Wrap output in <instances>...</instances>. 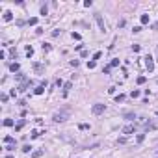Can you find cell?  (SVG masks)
<instances>
[{
    "mask_svg": "<svg viewBox=\"0 0 158 158\" xmlns=\"http://www.w3.org/2000/svg\"><path fill=\"white\" fill-rule=\"evenodd\" d=\"M67 113H69V110H65V112H60V113H54V117H52V119H54L56 123H62V121L67 119Z\"/></svg>",
    "mask_w": 158,
    "mask_h": 158,
    "instance_id": "obj_1",
    "label": "cell"
},
{
    "mask_svg": "<svg viewBox=\"0 0 158 158\" xmlns=\"http://www.w3.org/2000/svg\"><path fill=\"white\" fill-rule=\"evenodd\" d=\"M104 110H106V106H104V104H99V102H97V104H93V108H91V112L95 113V115H99V113H102Z\"/></svg>",
    "mask_w": 158,
    "mask_h": 158,
    "instance_id": "obj_2",
    "label": "cell"
},
{
    "mask_svg": "<svg viewBox=\"0 0 158 158\" xmlns=\"http://www.w3.org/2000/svg\"><path fill=\"white\" fill-rule=\"evenodd\" d=\"M95 21H97V24H99V28L104 32V30H106V24H104L102 17H100V13H95Z\"/></svg>",
    "mask_w": 158,
    "mask_h": 158,
    "instance_id": "obj_3",
    "label": "cell"
},
{
    "mask_svg": "<svg viewBox=\"0 0 158 158\" xmlns=\"http://www.w3.org/2000/svg\"><path fill=\"white\" fill-rule=\"evenodd\" d=\"M143 60H145V67L149 69V71H153V69H154V62H153V58H151V56H145Z\"/></svg>",
    "mask_w": 158,
    "mask_h": 158,
    "instance_id": "obj_4",
    "label": "cell"
},
{
    "mask_svg": "<svg viewBox=\"0 0 158 158\" xmlns=\"http://www.w3.org/2000/svg\"><path fill=\"white\" fill-rule=\"evenodd\" d=\"M134 132V125H126L123 126V134H132Z\"/></svg>",
    "mask_w": 158,
    "mask_h": 158,
    "instance_id": "obj_5",
    "label": "cell"
},
{
    "mask_svg": "<svg viewBox=\"0 0 158 158\" xmlns=\"http://www.w3.org/2000/svg\"><path fill=\"white\" fill-rule=\"evenodd\" d=\"M4 21H6V22L13 21V13H11V11H6V13H4Z\"/></svg>",
    "mask_w": 158,
    "mask_h": 158,
    "instance_id": "obj_6",
    "label": "cell"
},
{
    "mask_svg": "<svg viewBox=\"0 0 158 158\" xmlns=\"http://www.w3.org/2000/svg\"><path fill=\"white\" fill-rule=\"evenodd\" d=\"M43 91H45V86H39V87H35V95H43Z\"/></svg>",
    "mask_w": 158,
    "mask_h": 158,
    "instance_id": "obj_7",
    "label": "cell"
},
{
    "mask_svg": "<svg viewBox=\"0 0 158 158\" xmlns=\"http://www.w3.org/2000/svg\"><path fill=\"white\" fill-rule=\"evenodd\" d=\"M140 21H142V24H149V15H142Z\"/></svg>",
    "mask_w": 158,
    "mask_h": 158,
    "instance_id": "obj_8",
    "label": "cell"
},
{
    "mask_svg": "<svg viewBox=\"0 0 158 158\" xmlns=\"http://www.w3.org/2000/svg\"><path fill=\"white\" fill-rule=\"evenodd\" d=\"M33 69H35L37 73H43V65L41 63H33Z\"/></svg>",
    "mask_w": 158,
    "mask_h": 158,
    "instance_id": "obj_9",
    "label": "cell"
},
{
    "mask_svg": "<svg viewBox=\"0 0 158 158\" xmlns=\"http://www.w3.org/2000/svg\"><path fill=\"white\" fill-rule=\"evenodd\" d=\"M39 156H43V151H33L32 153V158H39Z\"/></svg>",
    "mask_w": 158,
    "mask_h": 158,
    "instance_id": "obj_10",
    "label": "cell"
},
{
    "mask_svg": "<svg viewBox=\"0 0 158 158\" xmlns=\"http://www.w3.org/2000/svg\"><path fill=\"white\" fill-rule=\"evenodd\" d=\"M78 128H80V130H89V125H87V123H80Z\"/></svg>",
    "mask_w": 158,
    "mask_h": 158,
    "instance_id": "obj_11",
    "label": "cell"
},
{
    "mask_svg": "<svg viewBox=\"0 0 158 158\" xmlns=\"http://www.w3.org/2000/svg\"><path fill=\"white\" fill-rule=\"evenodd\" d=\"M9 69H11L13 73H17V71H19V63H11V65H9Z\"/></svg>",
    "mask_w": 158,
    "mask_h": 158,
    "instance_id": "obj_12",
    "label": "cell"
},
{
    "mask_svg": "<svg viewBox=\"0 0 158 158\" xmlns=\"http://www.w3.org/2000/svg\"><path fill=\"white\" fill-rule=\"evenodd\" d=\"M4 142H6V143H8V145H11V143H13V142H15V140H13V138H11V136H6V138H4Z\"/></svg>",
    "mask_w": 158,
    "mask_h": 158,
    "instance_id": "obj_13",
    "label": "cell"
},
{
    "mask_svg": "<svg viewBox=\"0 0 158 158\" xmlns=\"http://www.w3.org/2000/svg\"><path fill=\"white\" fill-rule=\"evenodd\" d=\"M4 126H13V119H4Z\"/></svg>",
    "mask_w": 158,
    "mask_h": 158,
    "instance_id": "obj_14",
    "label": "cell"
},
{
    "mask_svg": "<svg viewBox=\"0 0 158 158\" xmlns=\"http://www.w3.org/2000/svg\"><path fill=\"white\" fill-rule=\"evenodd\" d=\"M145 80H147L145 76H138V80H136V82L140 84V86H142V84H145Z\"/></svg>",
    "mask_w": 158,
    "mask_h": 158,
    "instance_id": "obj_15",
    "label": "cell"
},
{
    "mask_svg": "<svg viewBox=\"0 0 158 158\" xmlns=\"http://www.w3.org/2000/svg\"><path fill=\"white\" fill-rule=\"evenodd\" d=\"M130 97H132V99H138V97H140V91H138V89H134V91L130 93Z\"/></svg>",
    "mask_w": 158,
    "mask_h": 158,
    "instance_id": "obj_16",
    "label": "cell"
},
{
    "mask_svg": "<svg viewBox=\"0 0 158 158\" xmlns=\"http://www.w3.org/2000/svg\"><path fill=\"white\" fill-rule=\"evenodd\" d=\"M71 87H73L71 82H65V84H63V89H65V91H67V89H71Z\"/></svg>",
    "mask_w": 158,
    "mask_h": 158,
    "instance_id": "obj_17",
    "label": "cell"
},
{
    "mask_svg": "<svg viewBox=\"0 0 158 158\" xmlns=\"http://www.w3.org/2000/svg\"><path fill=\"white\" fill-rule=\"evenodd\" d=\"M26 54H28V56H32V54H33V48H32V47H30V45L26 47Z\"/></svg>",
    "mask_w": 158,
    "mask_h": 158,
    "instance_id": "obj_18",
    "label": "cell"
},
{
    "mask_svg": "<svg viewBox=\"0 0 158 158\" xmlns=\"http://www.w3.org/2000/svg\"><path fill=\"white\" fill-rule=\"evenodd\" d=\"M100 56H102V52H100V50H99V52H95V54H93V62H95V60H99Z\"/></svg>",
    "mask_w": 158,
    "mask_h": 158,
    "instance_id": "obj_19",
    "label": "cell"
},
{
    "mask_svg": "<svg viewBox=\"0 0 158 158\" xmlns=\"http://www.w3.org/2000/svg\"><path fill=\"white\" fill-rule=\"evenodd\" d=\"M123 117H125V119H134L136 115H134V113H123Z\"/></svg>",
    "mask_w": 158,
    "mask_h": 158,
    "instance_id": "obj_20",
    "label": "cell"
},
{
    "mask_svg": "<svg viewBox=\"0 0 158 158\" xmlns=\"http://www.w3.org/2000/svg\"><path fill=\"white\" fill-rule=\"evenodd\" d=\"M28 24H37V19H35V17H32V19H30V21H28Z\"/></svg>",
    "mask_w": 158,
    "mask_h": 158,
    "instance_id": "obj_21",
    "label": "cell"
},
{
    "mask_svg": "<svg viewBox=\"0 0 158 158\" xmlns=\"http://www.w3.org/2000/svg\"><path fill=\"white\" fill-rule=\"evenodd\" d=\"M97 65V62H87V69H93Z\"/></svg>",
    "mask_w": 158,
    "mask_h": 158,
    "instance_id": "obj_22",
    "label": "cell"
},
{
    "mask_svg": "<svg viewBox=\"0 0 158 158\" xmlns=\"http://www.w3.org/2000/svg\"><path fill=\"white\" fill-rule=\"evenodd\" d=\"M119 65V60H112V63H110V67H117Z\"/></svg>",
    "mask_w": 158,
    "mask_h": 158,
    "instance_id": "obj_23",
    "label": "cell"
},
{
    "mask_svg": "<svg viewBox=\"0 0 158 158\" xmlns=\"http://www.w3.org/2000/svg\"><path fill=\"white\" fill-rule=\"evenodd\" d=\"M121 100H125V95H117L115 97V102H121Z\"/></svg>",
    "mask_w": 158,
    "mask_h": 158,
    "instance_id": "obj_24",
    "label": "cell"
},
{
    "mask_svg": "<svg viewBox=\"0 0 158 158\" xmlns=\"http://www.w3.org/2000/svg\"><path fill=\"white\" fill-rule=\"evenodd\" d=\"M22 126H24V121H21V123H19V125H17V126H15V130H21V128H22Z\"/></svg>",
    "mask_w": 158,
    "mask_h": 158,
    "instance_id": "obj_25",
    "label": "cell"
},
{
    "mask_svg": "<svg viewBox=\"0 0 158 158\" xmlns=\"http://www.w3.org/2000/svg\"><path fill=\"white\" fill-rule=\"evenodd\" d=\"M73 39H76V41H80V33H76V32H73Z\"/></svg>",
    "mask_w": 158,
    "mask_h": 158,
    "instance_id": "obj_26",
    "label": "cell"
},
{
    "mask_svg": "<svg viewBox=\"0 0 158 158\" xmlns=\"http://www.w3.org/2000/svg\"><path fill=\"white\" fill-rule=\"evenodd\" d=\"M78 63H80L78 60H71V65H73V67H78Z\"/></svg>",
    "mask_w": 158,
    "mask_h": 158,
    "instance_id": "obj_27",
    "label": "cell"
},
{
    "mask_svg": "<svg viewBox=\"0 0 158 158\" xmlns=\"http://www.w3.org/2000/svg\"><path fill=\"white\" fill-rule=\"evenodd\" d=\"M110 71H112V67H110V65L104 67V75H110Z\"/></svg>",
    "mask_w": 158,
    "mask_h": 158,
    "instance_id": "obj_28",
    "label": "cell"
},
{
    "mask_svg": "<svg viewBox=\"0 0 158 158\" xmlns=\"http://www.w3.org/2000/svg\"><path fill=\"white\" fill-rule=\"evenodd\" d=\"M50 48H52V47H50L48 43H45V45H43V50H50Z\"/></svg>",
    "mask_w": 158,
    "mask_h": 158,
    "instance_id": "obj_29",
    "label": "cell"
},
{
    "mask_svg": "<svg viewBox=\"0 0 158 158\" xmlns=\"http://www.w3.org/2000/svg\"><path fill=\"white\" fill-rule=\"evenodd\" d=\"M132 50L134 52H140V45H132Z\"/></svg>",
    "mask_w": 158,
    "mask_h": 158,
    "instance_id": "obj_30",
    "label": "cell"
},
{
    "mask_svg": "<svg viewBox=\"0 0 158 158\" xmlns=\"http://www.w3.org/2000/svg\"><path fill=\"white\" fill-rule=\"evenodd\" d=\"M30 149H32L30 145H24V147H22V151H24V153H30Z\"/></svg>",
    "mask_w": 158,
    "mask_h": 158,
    "instance_id": "obj_31",
    "label": "cell"
},
{
    "mask_svg": "<svg viewBox=\"0 0 158 158\" xmlns=\"http://www.w3.org/2000/svg\"><path fill=\"white\" fill-rule=\"evenodd\" d=\"M156 50H158V48H156Z\"/></svg>",
    "mask_w": 158,
    "mask_h": 158,
    "instance_id": "obj_32",
    "label": "cell"
},
{
    "mask_svg": "<svg viewBox=\"0 0 158 158\" xmlns=\"http://www.w3.org/2000/svg\"><path fill=\"white\" fill-rule=\"evenodd\" d=\"M156 158H158V156H156Z\"/></svg>",
    "mask_w": 158,
    "mask_h": 158,
    "instance_id": "obj_33",
    "label": "cell"
}]
</instances>
